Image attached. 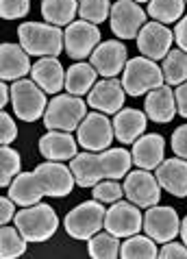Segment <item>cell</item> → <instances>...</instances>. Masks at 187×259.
Listing matches in <instances>:
<instances>
[{"label":"cell","instance_id":"obj_1","mask_svg":"<svg viewBox=\"0 0 187 259\" xmlns=\"http://www.w3.org/2000/svg\"><path fill=\"white\" fill-rule=\"evenodd\" d=\"M133 165V155L124 148H107L100 153H81L70 161L78 188H93L105 179H124Z\"/></svg>","mask_w":187,"mask_h":259},{"label":"cell","instance_id":"obj_2","mask_svg":"<svg viewBox=\"0 0 187 259\" xmlns=\"http://www.w3.org/2000/svg\"><path fill=\"white\" fill-rule=\"evenodd\" d=\"M18 39L22 48L33 57H59L66 48L63 31L48 22H24L18 28Z\"/></svg>","mask_w":187,"mask_h":259},{"label":"cell","instance_id":"obj_3","mask_svg":"<svg viewBox=\"0 0 187 259\" xmlns=\"http://www.w3.org/2000/svg\"><path fill=\"white\" fill-rule=\"evenodd\" d=\"M13 225L18 227V231L26 237V242H46L50 240L57 229H59V218H57L55 209L46 203L28 205L24 209H20L13 218Z\"/></svg>","mask_w":187,"mask_h":259},{"label":"cell","instance_id":"obj_4","mask_svg":"<svg viewBox=\"0 0 187 259\" xmlns=\"http://www.w3.org/2000/svg\"><path fill=\"white\" fill-rule=\"evenodd\" d=\"M120 81L124 85V92L128 96L137 98L142 94H148V92L161 88L165 83V78H163V70L159 68V63L155 59H148V57L139 55L126 61Z\"/></svg>","mask_w":187,"mask_h":259},{"label":"cell","instance_id":"obj_5","mask_svg":"<svg viewBox=\"0 0 187 259\" xmlns=\"http://www.w3.org/2000/svg\"><path fill=\"white\" fill-rule=\"evenodd\" d=\"M87 116V103L74 94H57L46 107L44 124L48 131H76Z\"/></svg>","mask_w":187,"mask_h":259},{"label":"cell","instance_id":"obj_6","mask_svg":"<svg viewBox=\"0 0 187 259\" xmlns=\"http://www.w3.org/2000/svg\"><path fill=\"white\" fill-rule=\"evenodd\" d=\"M105 203L100 200H85V203L76 205L72 209L66 220H63V227H66V233L74 240H85L87 242L89 237H93L98 231L105 229Z\"/></svg>","mask_w":187,"mask_h":259},{"label":"cell","instance_id":"obj_7","mask_svg":"<svg viewBox=\"0 0 187 259\" xmlns=\"http://www.w3.org/2000/svg\"><path fill=\"white\" fill-rule=\"evenodd\" d=\"M11 107L16 118L22 122H35L46 113V92L33 78H18L11 85Z\"/></svg>","mask_w":187,"mask_h":259},{"label":"cell","instance_id":"obj_8","mask_svg":"<svg viewBox=\"0 0 187 259\" xmlns=\"http://www.w3.org/2000/svg\"><path fill=\"white\" fill-rule=\"evenodd\" d=\"M76 140L78 146H83L85 150L91 153H100L111 146V142L116 140V131H113V120L107 118V113L96 111L85 116L81 122V126L76 128Z\"/></svg>","mask_w":187,"mask_h":259},{"label":"cell","instance_id":"obj_9","mask_svg":"<svg viewBox=\"0 0 187 259\" xmlns=\"http://www.w3.org/2000/svg\"><path fill=\"white\" fill-rule=\"evenodd\" d=\"M148 11L142 9L139 3L135 0H118L111 5L109 13V26L118 39H133L137 37L142 26L146 24Z\"/></svg>","mask_w":187,"mask_h":259},{"label":"cell","instance_id":"obj_10","mask_svg":"<svg viewBox=\"0 0 187 259\" xmlns=\"http://www.w3.org/2000/svg\"><path fill=\"white\" fill-rule=\"evenodd\" d=\"M37 181L41 185L46 196L50 198H63L72 192V188L76 185L74 172H72L70 165H66L63 161H50L46 159L44 163H39L37 168L33 170Z\"/></svg>","mask_w":187,"mask_h":259},{"label":"cell","instance_id":"obj_11","mask_svg":"<svg viewBox=\"0 0 187 259\" xmlns=\"http://www.w3.org/2000/svg\"><path fill=\"white\" fill-rule=\"evenodd\" d=\"M63 41H66V53L70 55V59H87L100 44L98 24H91L87 20H74L63 31Z\"/></svg>","mask_w":187,"mask_h":259},{"label":"cell","instance_id":"obj_12","mask_svg":"<svg viewBox=\"0 0 187 259\" xmlns=\"http://www.w3.org/2000/svg\"><path fill=\"white\" fill-rule=\"evenodd\" d=\"M161 190L163 188L159 185V181H157V177L150 175V170L137 168L124 177V196L131 200V203L142 207V209L159 205Z\"/></svg>","mask_w":187,"mask_h":259},{"label":"cell","instance_id":"obj_13","mask_svg":"<svg viewBox=\"0 0 187 259\" xmlns=\"http://www.w3.org/2000/svg\"><path fill=\"white\" fill-rule=\"evenodd\" d=\"M144 231L157 244H165L181 233V218L174 207L153 205L144 213Z\"/></svg>","mask_w":187,"mask_h":259},{"label":"cell","instance_id":"obj_14","mask_svg":"<svg viewBox=\"0 0 187 259\" xmlns=\"http://www.w3.org/2000/svg\"><path fill=\"white\" fill-rule=\"evenodd\" d=\"M105 229L118 237H131L144 229V218L139 207L131 200H118L105 213Z\"/></svg>","mask_w":187,"mask_h":259},{"label":"cell","instance_id":"obj_15","mask_svg":"<svg viewBox=\"0 0 187 259\" xmlns=\"http://www.w3.org/2000/svg\"><path fill=\"white\" fill-rule=\"evenodd\" d=\"M137 48L144 57L148 59H165V55L172 50V44H174V33L170 31L165 24L161 22H146L142 26V31L137 37Z\"/></svg>","mask_w":187,"mask_h":259},{"label":"cell","instance_id":"obj_16","mask_svg":"<svg viewBox=\"0 0 187 259\" xmlns=\"http://www.w3.org/2000/svg\"><path fill=\"white\" fill-rule=\"evenodd\" d=\"M126 53L128 50L120 39H107L96 46V50H93L89 57V63L96 68V72L103 78H113L124 70L126 61H128Z\"/></svg>","mask_w":187,"mask_h":259},{"label":"cell","instance_id":"obj_17","mask_svg":"<svg viewBox=\"0 0 187 259\" xmlns=\"http://www.w3.org/2000/svg\"><path fill=\"white\" fill-rule=\"evenodd\" d=\"M124 100H126L124 85H122V81H118L116 76L98 81L87 94V105L91 109L107 113V116H109V113H118L122 107H124Z\"/></svg>","mask_w":187,"mask_h":259},{"label":"cell","instance_id":"obj_18","mask_svg":"<svg viewBox=\"0 0 187 259\" xmlns=\"http://www.w3.org/2000/svg\"><path fill=\"white\" fill-rule=\"evenodd\" d=\"M159 185L170 192L176 198H185L187 196V159L183 157H172V159H163L159 163V168L155 172Z\"/></svg>","mask_w":187,"mask_h":259},{"label":"cell","instance_id":"obj_19","mask_svg":"<svg viewBox=\"0 0 187 259\" xmlns=\"http://www.w3.org/2000/svg\"><path fill=\"white\" fill-rule=\"evenodd\" d=\"M31 76L46 94L57 96L61 90H66V68L57 57H39L37 63H33Z\"/></svg>","mask_w":187,"mask_h":259},{"label":"cell","instance_id":"obj_20","mask_svg":"<svg viewBox=\"0 0 187 259\" xmlns=\"http://www.w3.org/2000/svg\"><path fill=\"white\" fill-rule=\"evenodd\" d=\"M33 70L31 55L22 48V44H7L0 46V78L3 81H18L24 78Z\"/></svg>","mask_w":187,"mask_h":259},{"label":"cell","instance_id":"obj_21","mask_svg":"<svg viewBox=\"0 0 187 259\" xmlns=\"http://www.w3.org/2000/svg\"><path fill=\"white\" fill-rule=\"evenodd\" d=\"M144 111H146L148 120L157 122V124H168L176 116V98L172 85H161L153 92H148L146 103H144Z\"/></svg>","mask_w":187,"mask_h":259},{"label":"cell","instance_id":"obj_22","mask_svg":"<svg viewBox=\"0 0 187 259\" xmlns=\"http://www.w3.org/2000/svg\"><path fill=\"white\" fill-rule=\"evenodd\" d=\"M133 163L144 170H157L165 159V140L159 133H146L133 144Z\"/></svg>","mask_w":187,"mask_h":259},{"label":"cell","instance_id":"obj_23","mask_svg":"<svg viewBox=\"0 0 187 259\" xmlns=\"http://www.w3.org/2000/svg\"><path fill=\"white\" fill-rule=\"evenodd\" d=\"M39 155L50 161H72L76 157L78 140L72 138L68 131H48L39 138Z\"/></svg>","mask_w":187,"mask_h":259},{"label":"cell","instance_id":"obj_24","mask_svg":"<svg viewBox=\"0 0 187 259\" xmlns=\"http://www.w3.org/2000/svg\"><path fill=\"white\" fill-rule=\"evenodd\" d=\"M148 124L146 111L133 109V107H122L113 118V131H116V140L126 144H135V140H139Z\"/></svg>","mask_w":187,"mask_h":259},{"label":"cell","instance_id":"obj_25","mask_svg":"<svg viewBox=\"0 0 187 259\" xmlns=\"http://www.w3.org/2000/svg\"><path fill=\"white\" fill-rule=\"evenodd\" d=\"M7 190H9V196L16 200L18 207L37 205V203H41V198L46 196L37 181V177H35V172H20Z\"/></svg>","mask_w":187,"mask_h":259},{"label":"cell","instance_id":"obj_26","mask_svg":"<svg viewBox=\"0 0 187 259\" xmlns=\"http://www.w3.org/2000/svg\"><path fill=\"white\" fill-rule=\"evenodd\" d=\"M96 78H98V72L91 63H85V61H76L66 70V90L68 94H74V96H83V94H89V90L96 85Z\"/></svg>","mask_w":187,"mask_h":259},{"label":"cell","instance_id":"obj_27","mask_svg":"<svg viewBox=\"0 0 187 259\" xmlns=\"http://www.w3.org/2000/svg\"><path fill=\"white\" fill-rule=\"evenodd\" d=\"M78 13V0H41V18L48 24L68 26Z\"/></svg>","mask_w":187,"mask_h":259},{"label":"cell","instance_id":"obj_28","mask_svg":"<svg viewBox=\"0 0 187 259\" xmlns=\"http://www.w3.org/2000/svg\"><path fill=\"white\" fill-rule=\"evenodd\" d=\"M120 257L124 259H153L159 257V248H157V242L150 235H139L135 233L131 237H124L120 246Z\"/></svg>","mask_w":187,"mask_h":259},{"label":"cell","instance_id":"obj_29","mask_svg":"<svg viewBox=\"0 0 187 259\" xmlns=\"http://www.w3.org/2000/svg\"><path fill=\"white\" fill-rule=\"evenodd\" d=\"M163 78L168 85H181L187 81V53L181 48H174L165 55V59L161 63Z\"/></svg>","mask_w":187,"mask_h":259},{"label":"cell","instance_id":"obj_30","mask_svg":"<svg viewBox=\"0 0 187 259\" xmlns=\"http://www.w3.org/2000/svg\"><path fill=\"white\" fill-rule=\"evenodd\" d=\"M120 237L109 233L105 229V231H98L93 237L87 240V253L89 257H96V259H116L120 257Z\"/></svg>","mask_w":187,"mask_h":259},{"label":"cell","instance_id":"obj_31","mask_svg":"<svg viewBox=\"0 0 187 259\" xmlns=\"http://www.w3.org/2000/svg\"><path fill=\"white\" fill-rule=\"evenodd\" d=\"M185 7H187L185 0H150L148 16L161 24H172L183 18Z\"/></svg>","mask_w":187,"mask_h":259},{"label":"cell","instance_id":"obj_32","mask_svg":"<svg viewBox=\"0 0 187 259\" xmlns=\"http://www.w3.org/2000/svg\"><path fill=\"white\" fill-rule=\"evenodd\" d=\"M26 237L18 231V227L13 225H3V231H0V257L3 259H13L26 253Z\"/></svg>","mask_w":187,"mask_h":259},{"label":"cell","instance_id":"obj_33","mask_svg":"<svg viewBox=\"0 0 187 259\" xmlns=\"http://www.w3.org/2000/svg\"><path fill=\"white\" fill-rule=\"evenodd\" d=\"M0 165H3V175H0V185L9 188L11 181L22 172V159L16 148H11V144H3L0 150Z\"/></svg>","mask_w":187,"mask_h":259},{"label":"cell","instance_id":"obj_34","mask_svg":"<svg viewBox=\"0 0 187 259\" xmlns=\"http://www.w3.org/2000/svg\"><path fill=\"white\" fill-rule=\"evenodd\" d=\"M111 3L109 0H78V16L91 24H100L109 18Z\"/></svg>","mask_w":187,"mask_h":259},{"label":"cell","instance_id":"obj_35","mask_svg":"<svg viewBox=\"0 0 187 259\" xmlns=\"http://www.w3.org/2000/svg\"><path fill=\"white\" fill-rule=\"evenodd\" d=\"M93 198L100 200V203H118V200H122V196H124V185H120L118 179H105V181H100L93 185Z\"/></svg>","mask_w":187,"mask_h":259},{"label":"cell","instance_id":"obj_36","mask_svg":"<svg viewBox=\"0 0 187 259\" xmlns=\"http://www.w3.org/2000/svg\"><path fill=\"white\" fill-rule=\"evenodd\" d=\"M31 11V0H0V13L5 20H20Z\"/></svg>","mask_w":187,"mask_h":259},{"label":"cell","instance_id":"obj_37","mask_svg":"<svg viewBox=\"0 0 187 259\" xmlns=\"http://www.w3.org/2000/svg\"><path fill=\"white\" fill-rule=\"evenodd\" d=\"M16 138H18L16 120H13L11 113L3 111V116H0V140H3V144H13Z\"/></svg>","mask_w":187,"mask_h":259},{"label":"cell","instance_id":"obj_38","mask_svg":"<svg viewBox=\"0 0 187 259\" xmlns=\"http://www.w3.org/2000/svg\"><path fill=\"white\" fill-rule=\"evenodd\" d=\"M172 150H174L176 157H183V159H187V124H181L176 126V131L172 133Z\"/></svg>","mask_w":187,"mask_h":259},{"label":"cell","instance_id":"obj_39","mask_svg":"<svg viewBox=\"0 0 187 259\" xmlns=\"http://www.w3.org/2000/svg\"><path fill=\"white\" fill-rule=\"evenodd\" d=\"M159 257H165V259H172V257H181V259H187V246L181 242H174V240H170V242H165L161 250H159Z\"/></svg>","mask_w":187,"mask_h":259},{"label":"cell","instance_id":"obj_40","mask_svg":"<svg viewBox=\"0 0 187 259\" xmlns=\"http://www.w3.org/2000/svg\"><path fill=\"white\" fill-rule=\"evenodd\" d=\"M16 200H13L11 196H7L0 200V222L3 225H9V222H13V218H16Z\"/></svg>","mask_w":187,"mask_h":259},{"label":"cell","instance_id":"obj_41","mask_svg":"<svg viewBox=\"0 0 187 259\" xmlns=\"http://www.w3.org/2000/svg\"><path fill=\"white\" fill-rule=\"evenodd\" d=\"M174 98H176V113L187 120V81L181 83V85H176Z\"/></svg>","mask_w":187,"mask_h":259},{"label":"cell","instance_id":"obj_42","mask_svg":"<svg viewBox=\"0 0 187 259\" xmlns=\"http://www.w3.org/2000/svg\"><path fill=\"white\" fill-rule=\"evenodd\" d=\"M174 41H176V46H178V48L187 53V16H183V18L176 22V28H174Z\"/></svg>","mask_w":187,"mask_h":259},{"label":"cell","instance_id":"obj_43","mask_svg":"<svg viewBox=\"0 0 187 259\" xmlns=\"http://www.w3.org/2000/svg\"><path fill=\"white\" fill-rule=\"evenodd\" d=\"M0 105H11V85H7V81L0 83Z\"/></svg>","mask_w":187,"mask_h":259},{"label":"cell","instance_id":"obj_44","mask_svg":"<svg viewBox=\"0 0 187 259\" xmlns=\"http://www.w3.org/2000/svg\"><path fill=\"white\" fill-rule=\"evenodd\" d=\"M181 240H183V244L187 246V215H185L183 222H181Z\"/></svg>","mask_w":187,"mask_h":259},{"label":"cell","instance_id":"obj_45","mask_svg":"<svg viewBox=\"0 0 187 259\" xmlns=\"http://www.w3.org/2000/svg\"><path fill=\"white\" fill-rule=\"evenodd\" d=\"M135 3H139V5H142V3H150V0H135Z\"/></svg>","mask_w":187,"mask_h":259},{"label":"cell","instance_id":"obj_46","mask_svg":"<svg viewBox=\"0 0 187 259\" xmlns=\"http://www.w3.org/2000/svg\"><path fill=\"white\" fill-rule=\"evenodd\" d=\"M185 3H187V0H185Z\"/></svg>","mask_w":187,"mask_h":259}]
</instances>
